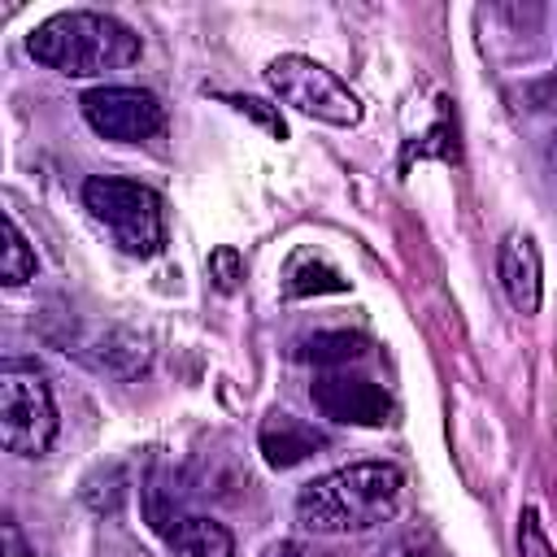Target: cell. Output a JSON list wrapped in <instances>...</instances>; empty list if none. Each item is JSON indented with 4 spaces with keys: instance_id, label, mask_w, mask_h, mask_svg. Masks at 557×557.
<instances>
[{
    "instance_id": "4",
    "label": "cell",
    "mask_w": 557,
    "mask_h": 557,
    "mask_svg": "<svg viewBox=\"0 0 557 557\" xmlns=\"http://www.w3.org/2000/svg\"><path fill=\"white\" fill-rule=\"evenodd\" d=\"M0 440L17 457H39L57 440L52 387L30 361L0 366Z\"/></svg>"
},
{
    "instance_id": "2",
    "label": "cell",
    "mask_w": 557,
    "mask_h": 557,
    "mask_svg": "<svg viewBox=\"0 0 557 557\" xmlns=\"http://www.w3.org/2000/svg\"><path fill=\"white\" fill-rule=\"evenodd\" d=\"M26 48L35 61H44L48 70H61L70 78L126 70L144 52L139 35L126 22H117L113 13H91V9H70V13L48 17L44 26L30 30Z\"/></svg>"
},
{
    "instance_id": "5",
    "label": "cell",
    "mask_w": 557,
    "mask_h": 557,
    "mask_svg": "<svg viewBox=\"0 0 557 557\" xmlns=\"http://www.w3.org/2000/svg\"><path fill=\"white\" fill-rule=\"evenodd\" d=\"M265 83L274 87V96L283 104L300 109L305 117H318L331 126H357L361 122V100L348 91V83L309 57H296V52L274 57L265 70Z\"/></svg>"
},
{
    "instance_id": "19",
    "label": "cell",
    "mask_w": 557,
    "mask_h": 557,
    "mask_svg": "<svg viewBox=\"0 0 557 557\" xmlns=\"http://www.w3.org/2000/svg\"><path fill=\"white\" fill-rule=\"evenodd\" d=\"M270 557H313L305 544H296V540H287V544H274L270 548Z\"/></svg>"
},
{
    "instance_id": "9",
    "label": "cell",
    "mask_w": 557,
    "mask_h": 557,
    "mask_svg": "<svg viewBox=\"0 0 557 557\" xmlns=\"http://www.w3.org/2000/svg\"><path fill=\"white\" fill-rule=\"evenodd\" d=\"M257 444H261V457H265L274 470H292V466H300L305 457H313L318 448H326V435H322L318 426H309V422H300V418L274 409V413L261 422Z\"/></svg>"
},
{
    "instance_id": "12",
    "label": "cell",
    "mask_w": 557,
    "mask_h": 557,
    "mask_svg": "<svg viewBox=\"0 0 557 557\" xmlns=\"http://www.w3.org/2000/svg\"><path fill=\"white\" fill-rule=\"evenodd\" d=\"M366 348L370 344L357 331H318V335H309L300 344V357L313 361V366H348V361L366 357Z\"/></svg>"
},
{
    "instance_id": "14",
    "label": "cell",
    "mask_w": 557,
    "mask_h": 557,
    "mask_svg": "<svg viewBox=\"0 0 557 557\" xmlns=\"http://www.w3.org/2000/svg\"><path fill=\"white\" fill-rule=\"evenodd\" d=\"M209 278H213V287L218 292H235L239 283H244V257L235 252V248H213L209 252Z\"/></svg>"
},
{
    "instance_id": "15",
    "label": "cell",
    "mask_w": 557,
    "mask_h": 557,
    "mask_svg": "<svg viewBox=\"0 0 557 557\" xmlns=\"http://www.w3.org/2000/svg\"><path fill=\"white\" fill-rule=\"evenodd\" d=\"M379 557H440V548H435V540H431L426 531H405V535H396Z\"/></svg>"
},
{
    "instance_id": "16",
    "label": "cell",
    "mask_w": 557,
    "mask_h": 557,
    "mask_svg": "<svg viewBox=\"0 0 557 557\" xmlns=\"http://www.w3.org/2000/svg\"><path fill=\"white\" fill-rule=\"evenodd\" d=\"M231 104H235L239 113H248L252 122H261V126H265V131H270L274 139H283V135H287L283 117H278V113H274V109H270L265 100H257V96H231Z\"/></svg>"
},
{
    "instance_id": "1",
    "label": "cell",
    "mask_w": 557,
    "mask_h": 557,
    "mask_svg": "<svg viewBox=\"0 0 557 557\" xmlns=\"http://www.w3.org/2000/svg\"><path fill=\"white\" fill-rule=\"evenodd\" d=\"M405 474L392 461H357L300 487L296 518L318 535H348L387 522L400 505Z\"/></svg>"
},
{
    "instance_id": "17",
    "label": "cell",
    "mask_w": 557,
    "mask_h": 557,
    "mask_svg": "<svg viewBox=\"0 0 557 557\" xmlns=\"http://www.w3.org/2000/svg\"><path fill=\"white\" fill-rule=\"evenodd\" d=\"M522 557H553L540 527H535V509H527V518H522Z\"/></svg>"
},
{
    "instance_id": "18",
    "label": "cell",
    "mask_w": 557,
    "mask_h": 557,
    "mask_svg": "<svg viewBox=\"0 0 557 557\" xmlns=\"http://www.w3.org/2000/svg\"><path fill=\"white\" fill-rule=\"evenodd\" d=\"M0 544H4V557H35V548L22 540V531H17V522H13V518H4V522H0Z\"/></svg>"
},
{
    "instance_id": "13",
    "label": "cell",
    "mask_w": 557,
    "mask_h": 557,
    "mask_svg": "<svg viewBox=\"0 0 557 557\" xmlns=\"http://www.w3.org/2000/svg\"><path fill=\"white\" fill-rule=\"evenodd\" d=\"M0 278L9 287H22L26 278H35V252L22 235V226L13 222V213H4V257H0Z\"/></svg>"
},
{
    "instance_id": "10",
    "label": "cell",
    "mask_w": 557,
    "mask_h": 557,
    "mask_svg": "<svg viewBox=\"0 0 557 557\" xmlns=\"http://www.w3.org/2000/svg\"><path fill=\"white\" fill-rule=\"evenodd\" d=\"M165 544H170L174 557H235L231 531H226L222 522H213V518H200V513L178 518V522L170 527Z\"/></svg>"
},
{
    "instance_id": "3",
    "label": "cell",
    "mask_w": 557,
    "mask_h": 557,
    "mask_svg": "<svg viewBox=\"0 0 557 557\" xmlns=\"http://www.w3.org/2000/svg\"><path fill=\"white\" fill-rule=\"evenodd\" d=\"M83 205L96 222H104L122 252L131 257H157L165 248V209L161 196L131 178L96 174L83 183Z\"/></svg>"
},
{
    "instance_id": "6",
    "label": "cell",
    "mask_w": 557,
    "mask_h": 557,
    "mask_svg": "<svg viewBox=\"0 0 557 557\" xmlns=\"http://www.w3.org/2000/svg\"><path fill=\"white\" fill-rule=\"evenodd\" d=\"M78 104H83L87 126L104 139H117V144L152 139L165 126L161 100L144 87H91Z\"/></svg>"
},
{
    "instance_id": "11",
    "label": "cell",
    "mask_w": 557,
    "mask_h": 557,
    "mask_svg": "<svg viewBox=\"0 0 557 557\" xmlns=\"http://www.w3.org/2000/svg\"><path fill=\"white\" fill-rule=\"evenodd\" d=\"M322 292H348V278L331 261L313 252H296L287 265V296H322Z\"/></svg>"
},
{
    "instance_id": "7",
    "label": "cell",
    "mask_w": 557,
    "mask_h": 557,
    "mask_svg": "<svg viewBox=\"0 0 557 557\" xmlns=\"http://www.w3.org/2000/svg\"><path fill=\"white\" fill-rule=\"evenodd\" d=\"M309 392H313V405L331 422H352V426L392 422V396L361 374H322V379H313Z\"/></svg>"
},
{
    "instance_id": "8",
    "label": "cell",
    "mask_w": 557,
    "mask_h": 557,
    "mask_svg": "<svg viewBox=\"0 0 557 557\" xmlns=\"http://www.w3.org/2000/svg\"><path fill=\"white\" fill-rule=\"evenodd\" d=\"M500 287L518 313H535L544 296V274H540V248L531 235L509 231L500 244Z\"/></svg>"
}]
</instances>
